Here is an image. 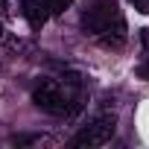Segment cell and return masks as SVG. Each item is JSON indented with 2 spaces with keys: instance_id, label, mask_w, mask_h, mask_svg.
<instances>
[{
  "instance_id": "cell-1",
  "label": "cell",
  "mask_w": 149,
  "mask_h": 149,
  "mask_svg": "<svg viewBox=\"0 0 149 149\" xmlns=\"http://www.w3.org/2000/svg\"><path fill=\"white\" fill-rule=\"evenodd\" d=\"M82 29L85 35L100 38L105 47H123L126 44V21L114 0H97L91 9L82 12Z\"/></svg>"
},
{
  "instance_id": "cell-2",
  "label": "cell",
  "mask_w": 149,
  "mask_h": 149,
  "mask_svg": "<svg viewBox=\"0 0 149 149\" xmlns=\"http://www.w3.org/2000/svg\"><path fill=\"white\" fill-rule=\"evenodd\" d=\"M32 102L53 117H67L73 111V94L56 79H38L32 88Z\"/></svg>"
},
{
  "instance_id": "cell-3",
  "label": "cell",
  "mask_w": 149,
  "mask_h": 149,
  "mask_svg": "<svg viewBox=\"0 0 149 149\" xmlns=\"http://www.w3.org/2000/svg\"><path fill=\"white\" fill-rule=\"evenodd\" d=\"M114 129H117V117L114 114H100V117H94L88 126H82L76 132L70 146H105L114 137Z\"/></svg>"
},
{
  "instance_id": "cell-4",
  "label": "cell",
  "mask_w": 149,
  "mask_h": 149,
  "mask_svg": "<svg viewBox=\"0 0 149 149\" xmlns=\"http://www.w3.org/2000/svg\"><path fill=\"white\" fill-rule=\"evenodd\" d=\"M21 12H24V18L32 29H41L50 21V12L44 6V0H21Z\"/></svg>"
},
{
  "instance_id": "cell-5",
  "label": "cell",
  "mask_w": 149,
  "mask_h": 149,
  "mask_svg": "<svg viewBox=\"0 0 149 149\" xmlns=\"http://www.w3.org/2000/svg\"><path fill=\"white\" fill-rule=\"evenodd\" d=\"M143 47H146V58H143L140 67H137V76L149 82V29H143Z\"/></svg>"
},
{
  "instance_id": "cell-6",
  "label": "cell",
  "mask_w": 149,
  "mask_h": 149,
  "mask_svg": "<svg viewBox=\"0 0 149 149\" xmlns=\"http://www.w3.org/2000/svg\"><path fill=\"white\" fill-rule=\"evenodd\" d=\"M70 3H73V0H44V6H47L50 15H64L70 9Z\"/></svg>"
},
{
  "instance_id": "cell-7",
  "label": "cell",
  "mask_w": 149,
  "mask_h": 149,
  "mask_svg": "<svg viewBox=\"0 0 149 149\" xmlns=\"http://www.w3.org/2000/svg\"><path fill=\"white\" fill-rule=\"evenodd\" d=\"M129 3H132L140 15H149V0H129Z\"/></svg>"
},
{
  "instance_id": "cell-8",
  "label": "cell",
  "mask_w": 149,
  "mask_h": 149,
  "mask_svg": "<svg viewBox=\"0 0 149 149\" xmlns=\"http://www.w3.org/2000/svg\"><path fill=\"white\" fill-rule=\"evenodd\" d=\"M0 38H3V24H0Z\"/></svg>"
}]
</instances>
